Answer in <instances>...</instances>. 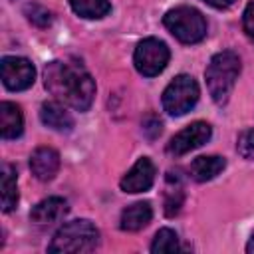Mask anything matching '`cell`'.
I'll list each match as a JSON object with an SVG mask.
<instances>
[{
  "label": "cell",
  "mask_w": 254,
  "mask_h": 254,
  "mask_svg": "<svg viewBox=\"0 0 254 254\" xmlns=\"http://www.w3.org/2000/svg\"><path fill=\"white\" fill-rule=\"evenodd\" d=\"M44 85L77 111H87L95 97V81L79 62H50L44 67Z\"/></svg>",
  "instance_id": "obj_1"
},
{
  "label": "cell",
  "mask_w": 254,
  "mask_h": 254,
  "mask_svg": "<svg viewBox=\"0 0 254 254\" xmlns=\"http://www.w3.org/2000/svg\"><path fill=\"white\" fill-rule=\"evenodd\" d=\"M238 73H240V58L234 52L226 50L212 56L210 64L206 65L204 77H206V85L212 95V101L216 105H224L228 101L232 87L238 79Z\"/></svg>",
  "instance_id": "obj_2"
},
{
  "label": "cell",
  "mask_w": 254,
  "mask_h": 254,
  "mask_svg": "<svg viewBox=\"0 0 254 254\" xmlns=\"http://www.w3.org/2000/svg\"><path fill=\"white\" fill-rule=\"evenodd\" d=\"M99 244V230L87 218H77L65 222L52 238L48 250L50 252H91Z\"/></svg>",
  "instance_id": "obj_3"
},
{
  "label": "cell",
  "mask_w": 254,
  "mask_h": 254,
  "mask_svg": "<svg viewBox=\"0 0 254 254\" xmlns=\"http://www.w3.org/2000/svg\"><path fill=\"white\" fill-rule=\"evenodd\" d=\"M167 30L183 44H196L206 36L204 16L190 6H177L169 10L163 18Z\"/></svg>",
  "instance_id": "obj_4"
},
{
  "label": "cell",
  "mask_w": 254,
  "mask_h": 254,
  "mask_svg": "<svg viewBox=\"0 0 254 254\" xmlns=\"http://www.w3.org/2000/svg\"><path fill=\"white\" fill-rule=\"evenodd\" d=\"M196 101H198V83L194 81V77L187 73L177 75L163 91V107L169 115L175 117L190 111Z\"/></svg>",
  "instance_id": "obj_5"
},
{
  "label": "cell",
  "mask_w": 254,
  "mask_h": 254,
  "mask_svg": "<svg viewBox=\"0 0 254 254\" xmlns=\"http://www.w3.org/2000/svg\"><path fill=\"white\" fill-rule=\"evenodd\" d=\"M169 58H171V54H169V48L165 42H161L157 38H145L143 42L137 44L133 62H135V67L139 73L153 77V75H159L167 67Z\"/></svg>",
  "instance_id": "obj_6"
},
{
  "label": "cell",
  "mask_w": 254,
  "mask_h": 254,
  "mask_svg": "<svg viewBox=\"0 0 254 254\" xmlns=\"http://www.w3.org/2000/svg\"><path fill=\"white\" fill-rule=\"evenodd\" d=\"M2 83L12 91H24L34 83L36 69L30 60L18 56H4L0 62Z\"/></svg>",
  "instance_id": "obj_7"
},
{
  "label": "cell",
  "mask_w": 254,
  "mask_h": 254,
  "mask_svg": "<svg viewBox=\"0 0 254 254\" xmlns=\"http://www.w3.org/2000/svg\"><path fill=\"white\" fill-rule=\"evenodd\" d=\"M212 135V129L208 123L204 121H194L190 123L189 127H185L183 131H179L167 145V153L169 155H175V157H181L200 145H204Z\"/></svg>",
  "instance_id": "obj_8"
},
{
  "label": "cell",
  "mask_w": 254,
  "mask_h": 254,
  "mask_svg": "<svg viewBox=\"0 0 254 254\" xmlns=\"http://www.w3.org/2000/svg\"><path fill=\"white\" fill-rule=\"evenodd\" d=\"M153 181H155V165L151 163V159L141 157L121 179V189L125 192H143L151 189Z\"/></svg>",
  "instance_id": "obj_9"
},
{
  "label": "cell",
  "mask_w": 254,
  "mask_h": 254,
  "mask_svg": "<svg viewBox=\"0 0 254 254\" xmlns=\"http://www.w3.org/2000/svg\"><path fill=\"white\" fill-rule=\"evenodd\" d=\"M65 214H67V202L60 196H50L32 208L30 220L38 226H50V224L62 220Z\"/></svg>",
  "instance_id": "obj_10"
},
{
  "label": "cell",
  "mask_w": 254,
  "mask_h": 254,
  "mask_svg": "<svg viewBox=\"0 0 254 254\" xmlns=\"http://www.w3.org/2000/svg\"><path fill=\"white\" fill-rule=\"evenodd\" d=\"M30 169L36 179L52 181L60 169V155L52 147H38L30 157Z\"/></svg>",
  "instance_id": "obj_11"
},
{
  "label": "cell",
  "mask_w": 254,
  "mask_h": 254,
  "mask_svg": "<svg viewBox=\"0 0 254 254\" xmlns=\"http://www.w3.org/2000/svg\"><path fill=\"white\" fill-rule=\"evenodd\" d=\"M153 218V208L147 200H139V202H133L129 204L123 212H121V228L127 230V232H135V230H141L145 228Z\"/></svg>",
  "instance_id": "obj_12"
},
{
  "label": "cell",
  "mask_w": 254,
  "mask_h": 254,
  "mask_svg": "<svg viewBox=\"0 0 254 254\" xmlns=\"http://www.w3.org/2000/svg\"><path fill=\"white\" fill-rule=\"evenodd\" d=\"M24 131V117L16 103L2 101L0 103V133L4 139H16Z\"/></svg>",
  "instance_id": "obj_13"
},
{
  "label": "cell",
  "mask_w": 254,
  "mask_h": 254,
  "mask_svg": "<svg viewBox=\"0 0 254 254\" xmlns=\"http://www.w3.org/2000/svg\"><path fill=\"white\" fill-rule=\"evenodd\" d=\"M40 119L44 125H48L56 131H71V127H73V117L58 101H46L40 107Z\"/></svg>",
  "instance_id": "obj_14"
},
{
  "label": "cell",
  "mask_w": 254,
  "mask_h": 254,
  "mask_svg": "<svg viewBox=\"0 0 254 254\" xmlns=\"http://www.w3.org/2000/svg\"><path fill=\"white\" fill-rule=\"evenodd\" d=\"M224 167H226L224 157H218V155L204 157V155H202V157H196V159L190 163V175H192L194 181L204 183V181L214 179Z\"/></svg>",
  "instance_id": "obj_15"
},
{
  "label": "cell",
  "mask_w": 254,
  "mask_h": 254,
  "mask_svg": "<svg viewBox=\"0 0 254 254\" xmlns=\"http://www.w3.org/2000/svg\"><path fill=\"white\" fill-rule=\"evenodd\" d=\"M18 204V187H16V169L12 165L2 167V210L10 212Z\"/></svg>",
  "instance_id": "obj_16"
},
{
  "label": "cell",
  "mask_w": 254,
  "mask_h": 254,
  "mask_svg": "<svg viewBox=\"0 0 254 254\" xmlns=\"http://www.w3.org/2000/svg\"><path fill=\"white\" fill-rule=\"evenodd\" d=\"M73 12L81 18H103L109 14V0H69Z\"/></svg>",
  "instance_id": "obj_17"
},
{
  "label": "cell",
  "mask_w": 254,
  "mask_h": 254,
  "mask_svg": "<svg viewBox=\"0 0 254 254\" xmlns=\"http://www.w3.org/2000/svg\"><path fill=\"white\" fill-rule=\"evenodd\" d=\"M179 250V238L171 228H161L151 244V252H175Z\"/></svg>",
  "instance_id": "obj_18"
},
{
  "label": "cell",
  "mask_w": 254,
  "mask_h": 254,
  "mask_svg": "<svg viewBox=\"0 0 254 254\" xmlns=\"http://www.w3.org/2000/svg\"><path fill=\"white\" fill-rule=\"evenodd\" d=\"M26 16L38 28H46V26L52 24V14L44 6H40V4H28L26 6Z\"/></svg>",
  "instance_id": "obj_19"
},
{
  "label": "cell",
  "mask_w": 254,
  "mask_h": 254,
  "mask_svg": "<svg viewBox=\"0 0 254 254\" xmlns=\"http://www.w3.org/2000/svg\"><path fill=\"white\" fill-rule=\"evenodd\" d=\"M236 149H238V153L244 159L254 161V129H248V131H242L240 133L238 143H236Z\"/></svg>",
  "instance_id": "obj_20"
},
{
  "label": "cell",
  "mask_w": 254,
  "mask_h": 254,
  "mask_svg": "<svg viewBox=\"0 0 254 254\" xmlns=\"http://www.w3.org/2000/svg\"><path fill=\"white\" fill-rule=\"evenodd\" d=\"M181 204H183V192L179 189L171 190L165 198V214L167 216H175L179 210H181Z\"/></svg>",
  "instance_id": "obj_21"
},
{
  "label": "cell",
  "mask_w": 254,
  "mask_h": 254,
  "mask_svg": "<svg viewBox=\"0 0 254 254\" xmlns=\"http://www.w3.org/2000/svg\"><path fill=\"white\" fill-rule=\"evenodd\" d=\"M161 129H163V123H161V119L155 117V115H149V117L143 121V133H145L149 139L159 137V135H161Z\"/></svg>",
  "instance_id": "obj_22"
},
{
  "label": "cell",
  "mask_w": 254,
  "mask_h": 254,
  "mask_svg": "<svg viewBox=\"0 0 254 254\" xmlns=\"http://www.w3.org/2000/svg\"><path fill=\"white\" fill-rule=\"evenodd\" d=\"M242 26H244V32L248 34V38L254 40V0H252V2L246 6V10H244Z\"/></svg>",
  "instance_id": "obj_23"
},
{
  "label": "cell",
  "mask_w": 254,
  "mask_h": 254,
  "mask_svg": "<svg viewBox=\"0 0 254 254\" xmlns=\"http://www.w3.org/2000/svg\"><path fill=\"white\" fill-rule=\"evenodd\" d=\"M208 6H212V8H218V10H222V8H228V6H232L234 4V0H204Z\"/></svg>",
  "instance_id": "obj_24"
},
{
  "label": "cell",
  "mask_w": 254,
  "mask_h": 254,
  "mask_svg": "<svg viewBox=\"0 0 254 254\" xmlns=\"http://www.w3.org/2000/svg\"><path fill=\"white\" fill-rule=\"evenodd\" d=\"M246 252L254 254V234H252V238H250V240H248V244H246Z\"/></svg>",
  "instance_id": "obj_25"
}]
</instances>
